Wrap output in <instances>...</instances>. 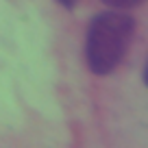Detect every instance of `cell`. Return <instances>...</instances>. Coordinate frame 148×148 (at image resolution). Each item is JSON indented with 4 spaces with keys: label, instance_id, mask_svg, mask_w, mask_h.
Returning <instances> with one entry per match:
<instances>
[{
    "label": "cell",
    "instance_id": "cell-1",
    "mask_svg": "<svg viewBox=\"0 0 148 148\" xmlns=\"http://www.w3.org/2000/svg\"><path fill=\"white\" fill-rule=\"evenodd\" d=\"M135 35V20L120 9L94 15L87 28L85 59L94 74H111L124 61Z\"/></svg>",
    "mask_w": 148,
    "mask_h": 148
},
{
    "label": "cell",
    "instance_id": "cell-2",
    "mask_svg": "<svg viewBox=\"0 0 148 148\" xmlns=\"http://www.w3.org/2000/svg\"><path fill=\"white\" fill-rule=\"evenodd\" d=\"M105 5H109L111 9H133L137 7L142 0H102Z\"/></svg>",
    "mask_w": 148,
    "mask_h": 148
},
{
    "label": "cell",
    "instance_id": "cell-3",
    "mask_svg": "<svg viewBox=\"0 0 148 148\" xmlns=\"http://www.w3.org/2000/svg\"><path fill=\"white\" fill-rule=\"evenodd\" d=\"M57 2H59L61 7H65V9H70V11H72L74 7L79 5V0H57Z\"/></svg>",
    "mask_w": 148,
    "mask_h": 148
}]
</instances>
